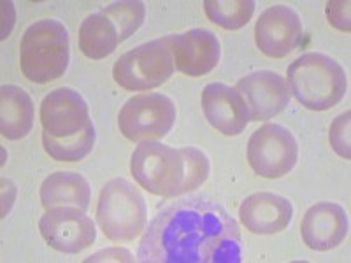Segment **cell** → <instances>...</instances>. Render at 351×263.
Masks as SVG:
<instances>
[{"label": "cell", "instance_id": "cell-14", "mask_svg": "<svg viewBox=\"0 0 351 263\" xmlns=\"http://www.w3.org/2000/svg\"><path fill=\"white\" fill-rule=\"evenodd\" d=\"M202 111L206 120L225 136H239L252 121L243 95L223 83H209L204 88Z\"/></svg>", "mask_w": 351, "mask_h": 263}, {"label": "cell", "instance_id": "cell-22", "mask_svg": "<svg viewBox=\"0 0 351 263\" xmlns=\"http://www.w3.org/2000/svg\"><path fill=\"white\" fill-rule=\"evenodd\" d=\"M100 12L106 14L116 25L118 32H120V39L127 40L143 25L146 9H144L143 2L125 0V2H114V4L108 5V8H104Z\"/></svg>", "mask_w": 351, "mask_h": 263}, {"label": "cell", "instance_id": "cell-19", "mask_svg": "<svg viewBox=\"0 0 351 263\" xmlns=\"http://www.w3.org/2000/svg\"><path fill=\"white\" fill-rule=\"evenodd\" d=\"M121 42L116 25L102 12H93L83 20L80 27V48L92 60H102Z\"/></svg>", "mask_w": 351, "mask_h": 263}, {"label": "cell", "instance_id": "cell-7", "mask_svg": "<svg viewBox=\"0 0 351 263\" xmlns=\"http://www.w3.org/2000/svg\"><path fill=\"white\" fill-rule=\"evenodd\" d=\"M176 121V105L164 93L132 97L118 114V127L128 140L164 139Z\"/></svg>", "mask_w": 351, "mask_h": 263}, {"label": "cell", "instance_id": "cell-16", "mask_svg": "<svg viewBox=\"0 0 351 263\" xmlns=\"http://www.w3.org/2000/svg\"><path fill=\"white\" fill-rule=\"evenodd\" d=\"M241 223L256 236H272L285 230L293 218V205L276 193H255L243 200L239 208Z\"/></svg>", "mask_w": 351, "mask_h": 263}, {"label": "cell", "instance_id": "cell-1", "mask_svg": "<svg viewBox=\"0 0 351 263\" xmlns=\"http://www.w3.org/2000/svg\"><path fill=\"white\" fill-rule=\"evenodd\" d=\"M143 263H239V225L221 205L190 197L160 209L137 249Z\"/></svg>", "mask_w": 351, "mask_h": 263}, {"label": "cell", "instance_id": "cell-18", "mask_svg": "<svg viewBox=\"0 0 351 263\" xmlns=\"http://www.w3.org/2000/svg\"><path fill=\"white\" fill-rule=\"evenodd\" d=\"M34 127V102L23 88L4 84L0 88V132L9 140H20Z\"/></svg>", "mask_w": 351, "mask_h": 263}, {"label": "cell", "instance_id": "cell-5", "mask_svg": "<svg viewBox=\"0 0 351 263\" xmlns=\"http://www.w3.org/2000/svg\"><path fill=\"white\" fill-rule=\"evenodd\" d=\"M148 209L143 193L123 177H116L100 190L97 223L112 242H128L143 234Z\"/></svg>", "mask_w": 351, "mask_h": 263}, {"label": "cell", "instance_id": "cell-2", "mask_svg": "<svg viewBox=\"0 0 351 263\" xmlns=\"http://www.w3.org/2000/svg\"><path fill=\"white\" fill-rule=\"evenodd\" d=\"M209 158L200 149H174L158 140H141L132 153L130 172L141 188L153 195L176 199L186 195L209 177Z\"/></svg>", "mask_w": 351, "mask_h": 263}, {"label": "cell", "instance_id": "cell-17", "mask_svg": "<svg viewBox=\"0 0 351 263\" xmlns=\"http://www.w3.org/2000/svg\"><path fill=\"white\" fill-rule=\"evenodd\" d=\"M92 199V188L77 172H53L40 184V202L44 209L77 208L86 212Z\"/></svg>", "mask_w": 351, "mask_h": 263}, {"label": "cell", "instance_id": "cell-21", "mask_svg": "<svg viewBox=\"0 0 351 263\" xmlns=\"http://www.w3.org/2000/svg\"><path fill=\"white\" fill-rule=\"evenodd\" d=\"M255 5L253 0H206L204 11L213 23L227 30H239L250 23Z\"/></svg>", "mask_w": 351, "mask_h": 263}, {"label": "cell", "instance_id": "cell-23", "mask_svg": "<svg viewBox=\"0 0 351 263\" xmlns=\"http://www.w3.org/2000/svg\"><path fill=\"white\" fill-rule=\"evenodd\" d=\"M350 127H351V112L346 111L332 121L330 130H328V140H330L332 149H334L339 156H343L344 160L351 158Z\"/></svg>", "mask_w": 351, "mask_h": 263}, {"label": "cell", "instance_id": "cell-3", "mask_svg": "<svg viewBox=\"0 0 351 263\" xmlns=\"http://www.w3.org/2000/svg\"><path fill=\"white\" fill-rule=\"evenodd\" d=\"M288 90L300 104L311 111H327L344 99L346 72L334 58L324 53H304L287 71Z\"/></svg>", "mask_w": 351, "mask_h": 263}, {"label": "cell", "instance_id": "cell-25", "mask_svg": "<svg viewBox=\"0 0 351 263\" xmlns=\"http://www.w3.org/2000/svg\"><path fill=\"white\" fill-rule=\"evenodd\" d=\"M136 256L132 255L128 249L123 247H109V249H102V251L95 253V255L88 256L84 262H136Z\"/></svg>", "mask_w": 351, "mask_h": 263}, {"label": "cell", "instance_id": "cell-13", "mask_svg": "<svg viewBox=\"0 0 351 263\" xmlns=\"http://www.w3.org/2000/svg\"><path fill=\"white\" fill-rule=\"evenodd\" d=\"M302 23L288 5H272L260 14L255 25V40L260 51L271 58H285L299 46Z\"/></svg>", "mask_w": 351, "mask_h": 263}, {"label": "cell", "instance_id": "cell-12", "mask_svg": "<svg viewBox=\"0 0 351 263\" xmlns=\"http://www.w3.org/2000/svg\"><path fill=\"white\" fill-rule=\"evenodd\" d=\"M236 90L243 95L252 121H267L287 109L290 90L287 79L274 71H258L237 81Z\"/></svg>", "mask_w": 351, "mask_h": 263}, {"label": "cell", "instance_id": "cell-11", "mask_svg": "<svg viewBox=\"0 0 351 263\" xmlns=\"http://www.w3.org/2000/svg\"><path fill=\"white\" fill-rule=\"evenodd\" d=\"M92 123L88 104L72 88H56L44 97L40 104L43 134L64 139L76 136Z\"/></svg>", "mask_w": 351, "mask_h": 263}, {"label": "cell", "instance_id": "cell-15", "mask_svg": "<svg viewBox=\"0 0 351 263\" xmlns=\"http://www.w3.org/2000/svg\"><path fill=\"white\" fill-rule=\"evenodd\" d=\"M348 228V214L339 203L318 202L304 214L300 236L313 251H328L346 239Z\"/></svg>", "mask_w": 351, "mask_h": 263}, {"label": "cell", "instance_id": "cell-24", "mask_svg": "<svg viewBox=\"0 0 351 263\" xmlns=\"http://www.w3.org/2000/svg\"><path fill=\"white\" fill-rule=\"evenodd\" d=\"M350 2L348 0H330L327 2V20L332 27H335L341 32H350L351 21H350Z\"/></svg>", "mask_w": 351, "mask_h": 263}, {"label": "cell", "instance_id": "cell-9", "mask_svg": "<svg viewBox=\"0 0 351 263\" xmlns=\"http://www.w3.org/2000/svg\"><path fill=\"white\" fill-rule=\"evenodd\" d=\"M40 236L60 253L76 255L97 239L95 223L77 208L48 209L39 221Z\"/></svg>", "mask_w": 351, "mask_h": 263}, {"label": "cell", "instance_id": "cell-6", "mask_svg": "<svg viewBox=\"0 0 351 263\" xmlns=\"http://www.w3.org/2000/svg\"><path fill=\"white\" fill-rule=\"evenodd\" d=\"M174 68L169 48L156 39L121 55L112 67V77L128 92H146L169 81Z\"/></svg>", "mask_w": 351, "mask_h": 263}, {"label": "cell", "instance_id": "cell-8", "mask_svg": "<svg viewBox=\"0 0 351 263\" xmlns=\"http://www.w3.org/2000/svg\"><path fill=\"white\" fill-rule=\"evenodd\" d=\"M299 146L288 128L267 123L253 132L247 142V164L267 179H278L295 167Z\"/></svg>", "mask_w": 351, "mask_h": 263}, {"label": "cell", "instance_id": "cell-4", "mask_svg": "<svg viewBox=\"0 0 351 263\" xmlns=\"http://www.w3.org/2000/svg\"><path fill=\"white\" fill-rule=\"evenodd\" d=\"M69 32L58 20H39L25 30L20 42L21 72L32 83H51L65 74L71 58Z\"/></svg>", "mask_w": 351, "mask_h": 263}, {"label": "cell", "instance_id": "cell-20", "mask_svg": "<svg viewBox=\"0 0 351 263\" xmlns=\"http://www.w3.org/2000/svg\"><path fill=\"white\" fill-rule=\"evenodd\" d=\"M95 127L90 123L83 132L76 136L64 137V139L43 134V146L46 153L56 162H80L92 153L95 146Z\"/></svg>", "mask_w": 351, "mask_h": 263}, {"label": "cell", "instance_id": "cell-10", "mask_svg": "<svg viewBox=\"0 0 351 263\" xmlns=\"http://www.w3.org/2000/svg\"><path fill=\"white\" fill-rule=\"evenodd\" d=\"M174 60V67L190 77L206 76L218 65L221 48L211 30L192 28L183 34L162 37Z\"/></svg>", "mask_w": 351, "mask_h": 263}]
</instances>
